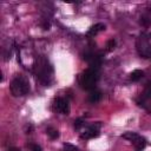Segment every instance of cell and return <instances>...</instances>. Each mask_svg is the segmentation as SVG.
<instances>
[{"mask_svg":"<svg viewBox=\"0 0 151 151\" xmlns=\"http://www.w3.org/2000/svg\"><path fill=\"white\" fill-rule=\"evenodd\" d=\"M147 99H145V98H140V99H137V104H138V106H142V107H144L149 113H151V103H149V101H146Z\"/></svg>","mask_w":151,"mask_h":151,"instance_id":"cell-11","label":"cell"},{"mask_svg":"<svg viewBox=\"0 0 151 151\" xmlns=\"http://www.w3.org/2000/svg\"><path fill=\"white\" fill-rule=\"evenodd\" d=\"M98 136H99V124L88 126L85 130V132L81 133L80 137L83 139H90V138H94V137H98Z\"/></svg>","mask_w":151,"mask_h":151,"instance_id":"cell-7","label":"cell"},{"mask_svg":"<svg viewBox=\"0 0 151 151\" xmlns=\"http://www.w3.org/2000/svg\"><path fill=\"white\" fill-rule=\"evenodd\" d=\"M53 106H54V110L61 114H68L70 113V104H68L67 99H65L63 97L55 98L53 101Z\"/></svg>","mask_w":151,"mask_h":151,"instance_id":"cell-6","label":"cell"},{"mask_svg":"<svg viewBox=\"0 0 151 151\" xmlns=\"http://www.w3.org/2000/svg\"><path fill=\"white\" fill-rule=\"evenodd\" d=\"M143 76H144V72H143V71H140V70H134V71H132V72L130 73V79H131L132 81H138V80H140V79L143 78Z\"/></svg>","mask_w":151,"mask_h":151,"instance_id":"cell-10","label":"cell"},{"mask_svg":"<svg viewBox=\"0 0 151 151\" xmlns=\"http://www.w3.org/2000/svg\"><path fill=\"white\" fill-rule=\"evenodd\" d=\"M105 28H106V26L104 25V24H101V22H98V24H96V25H93V26H91L90 28H88V31H87V37H94V35H97L99 32H103V31H105Z\"/></svg>","mask_w":151,"mask_h":151,"instance_id":"cell-8","label":"cell"},{"mask_svg":"<svg viewBox=\"0 0 151 151\" xmlns=\"http://www.w3.org/2000/svg\"><path fill=\"white\" fill-rule=\"evenodd\" d=\"M87 99H88L90 103L96 104V103H98V101L101 99V92H100L99 90H92V91L90 92Z\"/></svg>","mask_w":151,"mask_h":151,"instance_id":"cell-9","label":"cell"},{"mask_svg":"<svg viewBox=\"0 0 151 151\" xmlns=\"http://www.w3.org/2000/svg\"><path fill=\"white\" fill-rule=\"evenodd\" d=\"M29 91L28 81L22 77H15L11 83V92L14 97H21L27 94Z\"/></svg>","mask_w":151,"mask_h":151,"instance_id":"cell-3","label":"cell"},{"mask_svg":"<svg viewBox=\"0 0 151 151\" xmlns=\"http://www.w3.org/2000/svg\"><path fill=\"white\" fill-rule=\"evenodd\" d=\"M64 151H78V147L73 144L70 143H65L64 144Z\"/></svg>","mask_w":151,"mask_h":151,"instance_id":"cell-14","label":"cell"},{"mask_svg":"<svg viewBox=\"0 0 151 151\" xmlns=\"http://www.w3.org/2000/svg\"><path fill=\"white\" fill-rule=\"evenodd\" d=\"M136 48L140 57L145 59L151 58V44L149 41V35L142 33L136 40Z\"/></svg>","mask_w":151,"mask_h":151,"instance_id":"cell-4","label":"cell"},{"mask_svg":"<svg viewBox=\"0 0 151 151\" xmlns=\"http://www.w3.org/2000/svg\"><path fill=\"white\" fill-rule=\"evenodd\" d=\"M150 38H151V33H150V34H149V39H150Z\"/></svg>","mask_w":151,"mask_h":151,"instance_id":"cell-19","label":"cell"},{"mask_svg":"<svg viewBox=\"0 0 151 151\" xmlns=\"http://www.w3.org/2000/svg\"><path fill=\"white\" fill-rule=\"evenodd\" d=\"M29 147H31V151H41V147L37 144H31Z\"/></svg>","mask_w":151,"mask_h":151,"instance_id":"cell-17","label":"cell"},{"mask_svg":"<svg viewBox=\"0 0 151 151\" xmlns=\"http://www.w3.org/2000/svg\"><path fill=\"white\" fill-rule=\"evenodd\" d=\"M122 137L125 138V139H127V140H130L134 145V147H136L137 151H142L146 146V139L144 137L137 134L136 132H125Z\"/></svg>","mask_w":151,"mask_h":151,"instance_id":"cell-5","label":"cell"},{"mask_svg":"<svg viewBox=\"0 0 151 151\" xmlns=\"http://www.w3.org/2000/svg\"><path fill=\"white\" fill-rule=\"evenodd\" d=\"M114 47H116V41L113 40V39H110L109 41H107V44H106V51H113L114 50Z\"/></svg>","mask_w":151,"mask_h":151,"instance_id":"cell-15","label":"cell"},{"mask_svg":"<svg viewBox=\"0 0 151 151\" xmlns=\"http://www.w3.org/2000/svg\"><path fill=\"white\" fill-rule=\"evenodd\" d=\"M8 151H20V150H19L18 147H9Z\"/></svg>","mask_w":151,"mask_h":151,"instance_id":"cell-18","label":"cell"},{"mask_svg":"<svg viewBox=\"0 0 151 151\" xmlns=\"http://www.w3.org/2000/svg\"><path fill=\"white\" fill-rule=\"evenodd\" d=\"M98 79H99L98 70L90 67L81 73L80 78H79V85L84 90L92 91V90H94V86H96Z\"/></svg>","mask_w":151,"mask_h":151,"instance_id":"cell-1","label":"cell"},{"mask_svg":"<svg viewBox=\"0 0 151 151\" xmlns=\"http://www.w3.org/2000/svg\"><path fill=\"white\" fill-rule=\"evenodd\" d=\"M46 133L51 139H57L59 137V131L57 129H54V127H47L46 129Z\"/></svg>","mask_w":151,"mask_h":151,"instance_id":"cell-12","label":"cell"},{"mask_svg":"<svg viewBox=\"0 0 151 151\" xmlns=\"http://www.w3.org/2000/svg\"><path fill=\"white\" fill-rule=\"evenodd\" d=\"M83 125H84V120H83L81 118H79V119L74 120V129H76V130L81 129V126H83Z\"/></svg>","mask_w":151,"mask_h":151,"instance_id":"cell-16","label":"cell"},{"mask_svg":"<svg viewBox=\"0 0 151 151\" xmlns=\"http://www.w3.org/2000/svg\"><path fill=\"white\" fill-rule=\"evenodd\" d=\"M34 71H35V74L39 78V80L42 84H45V86H48L50 81H51L50 79L52 76V67L48 65V63L45 59L39 60L38 64L34 66Z\"/></svg>","mask_w":151,"mask_h":151,"instance_id":"cell-2","label":"cell"},{"mask_svg":"<svg viewBox=\"0 0 151 151\" xmlns=\"http://www.w3.org/2000/svg\"><path fill=\"white\" fill-rule=\"evenodd\" d=\"M143 98H145V99H151V83H149L146 86H145V88H144V92H143V96H142Z\"/></svg>","mask_w":151,"mask_h":151,"instance_id":"cell-13","label":"cell"}]
</instances>
